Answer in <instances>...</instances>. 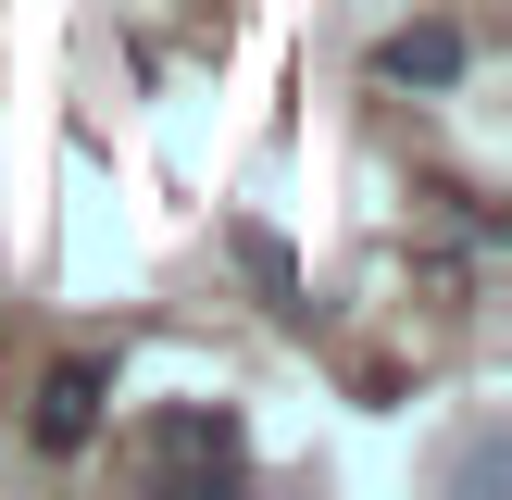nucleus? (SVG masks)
Returning a JSON list of instances; mask_svg holds the SVG:
<instances>
[{
	"mask_svg": "<svg viewBox=\"0 0 512 500\" xmlns=\"http://www.w3.org/2000/svg\"><path fill=\"white\" fill-rule=\"evenodd\" d=\"M150 463L225 488V475H238V413H163V425H150Z\"/></svg>",
	"mask_w": 512,
	"mask_h": 500,
	"instance_id": "nucleus-2",
	"label": "nucleus"
},
{
	"mask_svg": "<svg viewBox=\"0 0 512 500\" xmlns=\"http://www.w3.org/2000/svg\"><path fill=\"white\" fill-rule=\"evenodd\" d=\"M463 25H400L388 50H375V75H388V88H463Z\"/></svg>",
	"mask_w": 512,
	"mask_h": 500,
	"instance_id": "nucleus-3",
	"label": "nucleus"
},
{
	"mask_svg": "<svg viewBox=\"0 0 512 500\" xmlns=\"http://www.w3.org/2000/svg\"><path fill=\"white\" fill-rule=\"evenodd\" d=\"M100 413H113V363H100V350H63V363L38 375V450H88Z\"/></svg>",
	"mask_w": 512,
	"mask_h": 500,
	"instance_id": "nucleus-1",
	"label": "nucleus"
}]
</instances>
